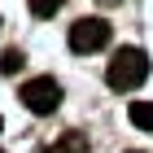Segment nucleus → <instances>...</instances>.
<instances>
[{
	"label": "nucleus",
	"instance_id": "f257e3e1",
	"mask_svg": "<svg viewBox=\"0 0 153 153\" xmlns=\"http://www.w3.org/2000/svg\"><path fill=\"white\" fill-rule=\"evenodd\" d=\"M144 79H149V57H144L140 48H118L114 61H109V70H105V83L114 92H131Z\"/></svg>",
	"mask_w": 153,
	"mask_h": 153
},
{
	"label": "nucleus",
	"instance_id": "f03ea898",
	"mask_svg": "<svg viewBox=\"0 0 153 153\" xmlns=\"http://www.w3.org/2000/svg\"><path fill=\"white\" fill-rule=\"evenodd\" d=\"M18 96H22V105L31 109V114H53V109L61 105V88H57V79H48V74L26 79Z\"/></svg>",
	"mask_w": 153,
	"mask_h": 153
},
{
	"label": "nucleus",
	"instance_id": "7ed1b4c3",
	"mask_svg": "<svg viewBox=\"0 0 153 153\" xmlns=\"http://www.w3.org/2000/svg\"><path fill=\"white\" fill-rule=\"evenodd\" d=\"M109 44V22L105 18H79L70 26V48L74 53H96Z\"/></svg>",
	"mask_w": 153,
	"mask_h": 153
},
{
	"label": "nucleus",
	"instance_id": "20e7f679",
	"mask_svg": "<svg viewBox=\"0 0 153 153\" xmlns=\"http://www.w3.org/2000/svg\"><path fill=\"white\" fill-rule=\"evenodd\" d=\"M48 153H88V136H83V131H66Z\"/></svg>",
	"mask_w": 153,
	"mask_h": 153
},
{
	"label": "nucleus",
	"instance_id": "39448f33",
	"mask_svg": "<svg viewBox=\"0 0 153 153\" xmlns=\"http://www.w3.org/2000/svg\"><path fill=\"white\" fill-rule=\"evenodd\" d=\"M127 118H131V123H136L140 131H153V101H131Z\"/></svg>",
	"mask_w": 153,
	"mask_h": 153
},
{
	"label": "nucleus",
	"instance_id": "423d86ee",
	"mask_svg": "<svg viewBox=\"0 0 153 153\" xmlns=\"http://www.w3.org/2000/svg\"><path fill=\"white\" fill-rule=\"evenodd\" d=\"M22 66H26L22 48H4V57H0V74H18Z\"/></svg>",
	"mask_w": 153,
	"mask_h": 153
},
{
	"label": "nucleus",
	"instance_id": "0eeeda50",
	"mask_svg": "<svg viewBox=\"0 0 153 153\" xmlns=\"http://www.w3.org/2000/svg\"><path fill=\"white\" fill-rule=\"evenodd\" d=\"M61 4H66V0H31V13H35V18H53Z\"/></svg>",
	"mask_w": 153,
	"mask_h": 153
},
{
	"label": "nucleus",
	"instance_id": "6e6552de",
	"mask_svg": "<svg viewBox=\"0 0 153 153\" xmlns=\"http://www.w3.org/2000/svg\"><path fill=\"white\" fill-rule=\"evenodd\" d=\"M101 4H105V9H109V4H123V0H101Z\"/></svg>",
	"mask_w": 153,
	"mask_h": 153
},
{
	"label": "nucleus",
	"instance_id": "1a4fd4ad",
	"mask_svg": "<svg viewBox=\"0 0 153 153\" xmlns=\"http://www.w3.org/2000/svg\"><path fill=\"white\" fill-rule=\"evenodd\" d=\"M127 153H140V149H127Z\"/></svg>",
	"mask_w": 153,
	"mask_h": 153
}]
</instances>
